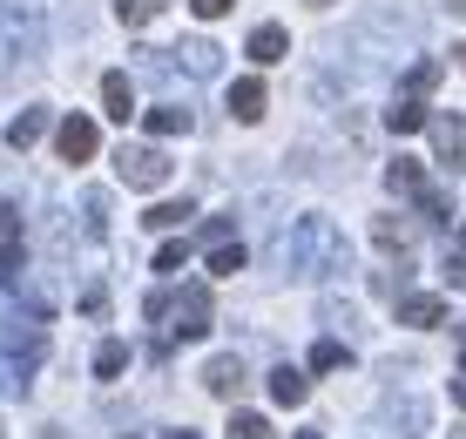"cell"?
<instances>
[{"label":"cell","mask_w":466,"mask_h":439,"mask_svg":"<svg viewBox=\"0 0 466 439\" xmlns=\"http://www.w3.org/2000/svg\"><path fill=\"white\" fill-rule=\"evenodd\" d=\"M453 405H466V372H460V379H453Z\"/></svg>","instance_id":"obj_33"},{"label":"cell","mask_w":466,"mask_h":439,"mask_svg":"<svg viewBox=\"0 0 466 439\" xmlns=\"http://www.w3.org/2000/svg\"><path fill=\"white\" fill-rule=\"evenodd\" d=\"M460 243H466V230H460Z\"/></svg>","instance_id":"obj_39"},{"label":"cell","mask_w":466,"mask_h":439,"mask_svg":"<svg viewBox=\"0 0 466 439\" xmlns=\"http://www.w3.org/2000/svg\"><path fill=\"white\" fill-rule=\"evenodd\" d=\"M298 439H325V433H298Z\"/></svg>","instance_id":"obj_35"},{"label":"cell","mask_w":466,"mask_h":439,"mask_svg":"<svg viewBox=\"0 0 466 439\" xmlns=\"http://www.w3.org/2000/svg\"><path fill=\"white\" fill-rule=\"evenodd\" d=\"M460 68H466V47H460Z\"/></svg>","instance_id":"obj_36"},{"label":"cell","mask_w":466,"mask_h":439,"mask_svg":"<svg viewBox=\"0 0 466 439\" xmlns=\"http://www.w3.org/2000/svg\"><path fill=\"white\" fill-rule=\"evenodd\" d=\"M420 217L426 223H446V217H453V203H446L440 189H420Z\"/></svg>","instance_id":"obj_28"},{"label":"cell","mask_w":466,"mask_h":439,"mask_svg":"<svg viewBox=\"0 0 466 439\" xmlns=\"http://www.w3.org/2000/svg\"><path fill=\"white\" fill-rule=\"evenodd\" d=\"M21 271H27V217L0 209V284H21Z\"/></svg>","instance_id":"obj_5"},{"label":"cell","mask_w":466,"mask_h":439,"mask_svg":"<svg viewBox=\"0 0 466 439\" xmlns=\"http://www.w3.org/2000/svg\"><path fill=\"white\" fill-rule=\"evenodd\" d=\"M156 7H163V0H116V21H122V27H149Z\"/></svg>","instance_id":"obj_23"},{"label":"cell","mask_w":466,"mask_h":439,"mask_svg":"<svg viewBox=\"0 0 466 439\" xmlns=\"http://www.w3.org/2000/svg\"><path fill=\"white\" fill-rule=\"evenodd\" d=\"M41 359H47V324L27 318V311L0 318V385H7V393H27V379L41 372Z\"/></svg>","instance_id":"obj_1"},{"label":"cell","mask_w":466,"mask_h":439,"mask_svg":"<svg viewBox=\"0 0 466 439\" xmlns=\"http://www.w3.org/2000/svg\"><path fill=\"white\" fill-rule=\"evenodd\" d=\"M189 217H197V209H189L183 197H169V203H149V209H142V223H149V230H176V223H189Z\"/></svg>","instance_id":"obj_18"},{"label":"cell","mask_w":466,"mask_h":439,"mask_svg":"<svg viewBox=\"0 0 466 439\" xmlns=\"http://www.w3.org/2000/svg\"><path fill=\"white\" fill-rule=\"evenodd\" d=\"M223 439H278V433H270V419H264V413H230Z\"/></svg>","instance_id":"obj_20"},{"label":"cell","mask_w":466,"mask_h":439,"mask_svg":"<svg viewBox=\"0 0 466 439\" xmlns=\"http://www.w3.org/2000/svg\"><path fill=\"white\" fill-rule=\"evenodd\" d=\"M169 439H197V433H189V426H176V433H169Z\"/></svg>","instance_id":"obj_34"},{"label":"cell","mask_w":466,"mask_h":439,"mask_svg":"<svg viewBox=\"0 0 466 439\" xmlns=\"http://www.w3.org/2000/svg\"><path fill=\"white\" fill-rule=\"evenodd\" d=\"M189 264V243H163V250H156V271H183Z\"/></svg>","instance_id":"obj_29"},{"label":"cell","mask_w":466,"mask_h":439,"mask_svg":"<svg viewBox=\"0 0 466 439\" xmlns=\"http://www.w3.org/2000/svg\"><path fill=\"white\" fill-rule=\"evenodd\" d=\"M339 365H351V352L339 345V338H325V345H311V372H339Z\"/></svg>","instance_id":"obj_26"},{"label":"cell","mask_w":466,"mask_h":439,"mask_svg":"<svg viewBox=\"0 0 466 439\" xmlns=\"http://www.w3.org/2000/svg\"><path fill=\"white\" fill-rule=\"evenodd\" d=\"M203 385H210L217 399H244V385H250V372H244V359H230V352H217L210 365H203Z\"/></svg>","instance_id":"obj_8"},{"label":"cell","mask_w":466,"mask_h":439,"mask_svg":"<svg viewBox=\"0 0 466 439\" xmlns=\"http://www.w3.org/2000/svg\"><path fill=\"white\" fill-rule=\"evenodd\" d=\"M122 365H128V345L122 338H102V345H95V379H116Z\"/></svg>","instance_id":"obj_21"},{"label":"cell","mask_w":466,"mask_h":439,"mask_svg":"<svg viewBox=\"0 0 466 439\" xmlns=\"http://www.w3.org/2000/svg\"><path fill=\"white\" fill-rule=\"evenodd\" d=\"M244 271V243H217L210 250V278H237Z\"/></svg>","instance_id":"obj_22"},{"label":"cell","mask_w":466,"mask_h":439,"mask_svg":"<svg viewBox=\"0 0 466 439\" xmlns=\"http://www.w3.org/2000/svg\"><path fill=\"white\" fill-rule=\"evenodd\" d=\"M41 136H47V108H27V116L7 122V149H35Z\"/></svg>","instance_id":"obj_17"},{"label":"cell","mask_w":466,"mask_h":439,"mask_svg":"<svg viewBox=\"0 0 466 439\" xmlns=\"http://www.w3.org/2000/svg\"><path fill=\"white\" fill-rule=\"evenodd\" d=\"M82 209H88V230L102 237V230H108V189H88V197H82Z\"/></svg>","instance_id":"obj_27"},{"label":"cell","mask_w":466,"mask_h":439,"mask_svg":"<svg viewBox=\"0 0 466 439\" xmlns=\"http://www.w3.org/2000/svg\"><path fill=\"white\" fill-rule=\"evenodd\" d=\"M446 284H453V291H466V257H446Z\"/></svg>","instance_id":"obj_32"},{"label":"cell","mask_w":466,"mask_h":439,"mask_svg":"<svg viewBox=\"0 0 466 439\" xmlns=\"http://www.w3.org/2000/svg\"><path fill=\"white\" fill-rule=\"evenodd\" d=\"M440 88V61H412L406 68V95H432Z\"/></svg>","instance_id":"obj_25"},{"label":"cell","mask_w":466,"mask_h":439,"mask_svg":"<svg viewBox=\"0 0 466 439\" xmlns=\"http://www.w3.org/2000/svg\"><path fill=\"white\" fill-rule=\"evenodd\" d=\"M412 237H420V230H412L406 217H372V243H379V250L406 257V250H412Z\"/></svg>","instance_id":"obj_16"},{"label":"cell","mask_w":466,"mask_h":439,"mask_svg":"<svg viewBox=\"0 0 466 439\" xmlns=\"http://www.w3.org/2000/svg\"><path fill=\"white\" fill-rule=\"evenodd\" d=\"M426 136H432V149H440V162H446V169H466V116L440 108V116L426 122Z\"/></svg>","instance_id":"obj_7"},{"label":"cell","mask_w":466,"mask_h":439,"mask_svg":"<svg viewBox=\"0 0 466 439\" xmlns=\"http://www.w3.org/2000/svg\"><path fill=\"white\" fill-rule=\"evenodd\" d=\"M95 149H102V128H95V116H61L55 156H61V162H95Z\"/></svg>","instance_id":"obj_6"},{"label":"cell","mask_w":466,"mask_h":439,"mask_svg":"<svg viewBox=\"0 0 466 439\" xmlns=\"http://www.w3.org/2000/svg\"><path fill=\"white\" fill-rule=\"evenodd\" d=\"M284 47H291V35H284L278 21H264V27H250V41H244V55L257 61V68H270V61H284Z\"/></svg>","instance_id":"obj_11"},{"label":"cell","mask_w":466,"mask_h":439,"mask_svg":"<svg viewBox=\"0 0 466 439\" xmlns=\"http://www.w3.org/2000/svg\"><path fill=\"white\" fill-rule=\"evenodd\" d=\"M385 189H392V197H420V189H426V169H420L412 156H392V162H385Z\"/></svg>","instance_id":"obj_15"},{"label":"cell","mask_w":466,"mask_h":439,"mask_svg":"<svg viewBox=\"0 0 466 439\" xmlns=\"http://www.w3.org/2000/svg\"><path fill=\"white\" fill-rule=\"evenodd\" d=\"M102 116H108V122H128V116H136V88H128V75H102Z\"/></svg>","instance_id":"obj_14"},{"label":"cell","mask_w":466,"mask_h":439,"mask_svg":"<svg viewBox=\"0 0 466 439\" xmlns=\"http://www.w3.org/2000/svg\"><path fill=\"white\" fill-rule=\"evenodd\" d=\"M399 324H412V332L446 324V298H432V291H406V298H399Z\"/></svg>","instance_id":"obj_9"},{"label":"cell","mask_w":466,"mask_h":439,"mask_svg":"<svg viewBox=\"0 0 466 439\" xmlns=\"http://www.w3.org/2000/svg\"><path fill=\"white\" fill-rule=\"evenodd\" d=\"M149 324H169L176 345H189V338H210L217 324V304H210V284H183V291H149Z\"/></svg>","instance_id":"obj_2"},{"label":"cell","mask_w":466,"mask_h":439,"mask_svg":"<svg viewBox=\"0 0 466 439\" xmlns=\"http://www.w3.org/2000/svg\"><path fill=\"white\" fill-rule=\"evenodd\" d=\"M108 162H116V176H122L128 189H163L169 176H176V162L156 149V142H122V149L108 156Z\"/></svg>","instance_id":"obj_4"},{"label":"cell","mask_w":466,"mask_h":439,"mask_svg":"<svg viewBox=\"0 0 466 439\" xmlns=\"http://www.w3.org/2000/svg\"><path fill=\"white\" fill-rule=\"evenodd\" d=\"M460 372H466V352H460Z\"/></svg>","instance_id":"obj_37"},{"label":"cell","mask_w":466,"mask_h":439,"mask_svg":"<svg viewBox=\"0 0 466 439\" xmlns=\"http://www.w3.org/2000/svg\"><path fill=\"white\" fill-rule=\"evenodd\" d=\"M189 7H197V21H223V14H230L237 0H189Z\"/></svg>","instance_id":"obj_30"},{"label":"cell","mask_w":466,"mask_h":439,"mask_svg":"<svg viewBox=\"0 0 466 439\" xmlns=\"http://www.w3.org/2000/svg\"><path fill=\"white\" fill-rule=\"evenodd\" d=\"M291 257H298V271H311V278H339V271L351 264V250H345V237H339L331 217H298Z\"/></svg>","instance_id":"obj_3"},{"label":"cell","mask_w":466,"mask_h":439,"mask_svg":"<svg viewBox=\"0 0 466 439\" xmlns=\"http://www.w3.org/2000/svg\"><path fill=\"white\" fill-rule=\"evenodd\" d=\"M270 399H278V405H304V372L278 365V372H270Z\"/></svg>","instance_id":"obj_19"},{"label":"cell","mask_w":466,"mask_h":439,"mask_svg":"<svg viewBox=\"0 0 466 439\" xmlns=\"http://www.w3.org/2000/svg\"><path fill=\"white\" fill-rule=\"evenodd\" d=\"M189 128V108H149V136H183Z\"/></svg>","instance_id":"obj_24"},{"label":"cell","mask_w":466,"mask_h":439,"mask_svg":"<svg viewBox=\"0 0 466 439\" xmlns=\"http://www.w3.org/2000/svg\"><path fill=\"white\" fill-rule=\"evenodd\" d=\"M264 108H270V95H264V75H244V81H230V116H237V122H264Z\"/></svg>","instance_id":"obj_10"},{"label":"cell","mask_w":466,"mask_h":439,"mask_svg":"<svg viewBox=\"0 0 466 439\" xmlns=\"http://www.w3.org/2000/svg\"><path fill=\"white\" fill-rule=\"evenodd\" d=\"M203 243H230V217H210V223H203Z\"/></svg>","instance_id":"obj_31"},{"label":"cell","mask_w":466,"mask_h":439,"mask_svg":"<svg viewBox=\"0 0 466 439\" xmlns=\"http://www.w3.org/2000/svg\"><path fill=\"white\" fill-rule=\"evenodd\" d=\"M176 55H183V75H203V81L223 68V47H217V41H203V35H189L183 47H176Z\"/></svg>","instance_id":"obj_12"},{"label":"cell","mask_w":466,"mask_h":439,"mask_svg":"<svg viewBox=\"0 0 466 439\" xmlns=\"http://www.w3.org/2000/svg\"><path fill=\"white\" fill-rule=\"evenodd\" d=\"M426 122H432V108L420 102V95H406V102H392V108H385V128H392V136H420Z\"/></svg>","instance_id":"obj_13"},{"label":"cell","mask_w":466,"mask_h":439,"mask_svg":"<svg viewBox=\"0 0 466 439\" xmlns=\"http://www.w3.org/2000/svg\"><path fill=\"white\" fill-rule=\"evenodd\" d=\"M311 7H325V0H311Z\"/></svg>","instance_id":"obj_38"}]
</instances>
